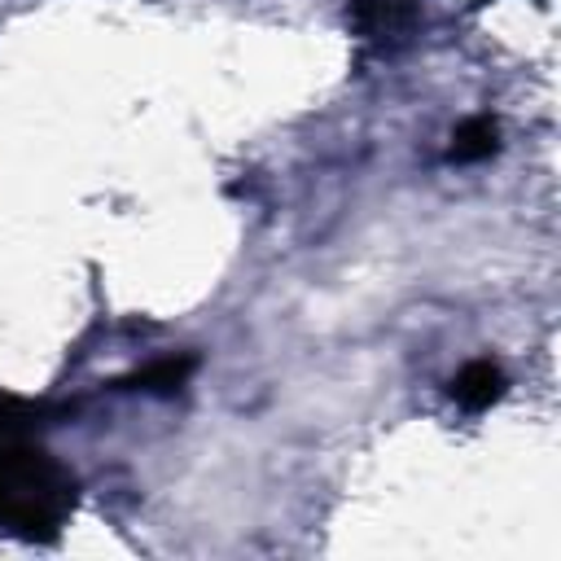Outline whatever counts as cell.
Masks as SVG:
<instances>
[{"label":"cell","instance_id":"obj_1","mask_svg":"<svg viewBox=\"0 0 561 561\" xmlns=\"http://www.w3.org/2000/svg\"><path fill=\"white\" fill-rule=\"evenodd\" d=\"M18 403L0 399V526L22 535H48L66 522L75 486L70 478L26 438H18Z\"/></svg>","mask_w":561,"mask_h":561},{"label":"cell","instance_id":"obj_2","mask_svg":"<svg viewBox=\"0 0 561 561\" xmlns=\"http://www.w3.org/2000/svg\"><path fill=\"white\" fill-rule=\"evenodd\" d=\"M451 394H456V403H465V408H486V403H495V399L504 394V373H500L495 364L478 359V364H469V368L451 381Z\"/></svg>","mask_w":561,"mask_h":561},{"label":"cell","instance_id":"obj_3","mask_svg":"<svg viewBox=\"0 0 561 561\" xmlns=\"http://www.w3.org/2000/svg\"><path fill=\"white\" fill-rule=\"evenodd\" d=\"M495 149V123L491 118H469L460 131H456V145H451V153L456 158H486Z\"/></svg>","mask_w":561,"mask_h":561}]
</instances>
